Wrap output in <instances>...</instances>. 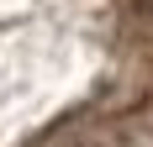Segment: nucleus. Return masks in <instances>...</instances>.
<instances>
[{
  "label": "nucleus",
  "instance_id": "f257e3e1",
  "mask_svg": "<svg viewBox=\"0 0 153 147\" xmlns=\"http://www.w3.org/2000/svg\"><path fill=\"white\" fill-rule=\"evenodd\" d=\"M106 142H111L106 126H90V121H63V126H53L37 147H106Z\"/></svg>",
  "mask_w": 153,
  "mask_h": 147
},
{
  "label": "nucleus",
  "instance_id": "f03ea898",
  "mask_svg": "<svg viewBox=\"0 0 153 147\" xmlns=\"http://www.w3.org/2000/svg\"><path fill=\"white\" fill-rule=\"evenodd\" d=\"M127 5V16H137L143 26H153V0H122Z\"/></svg>",
  "mask_w": 153,
  "mask_h": 147
}]
</instances>
